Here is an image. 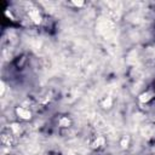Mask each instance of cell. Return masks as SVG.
<instances>
[{
    "label": "cell",
    "mask_w": 155,
    "mask_h": 155,
    "mask_svg": "<svg viewBox=\"0 0 155 155\" xmlns=\"http://www.w3.org/2000/svg\"><path fill=\"white\" fill-rule=\"evenodd\" d=\"M17 114H18L22 119H29V117H30V111H29L28 109L23 108V107H19V108L17 109Z\"/></svg>",
    "instance_id": "obj_1"
}]
</instances>
